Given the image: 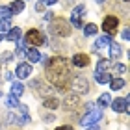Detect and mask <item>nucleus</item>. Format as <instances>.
I'll list each match as a JSON object with an SVG mask.
<instances>
[{"label": "nucleus", "instance_id": "1", "mask_svg": "<svg viewBox=\"0 0 130 130\" xmlns=\"http://www.w3.org/2000/svg\"><path fill=\"white\" fill-rule=\"evenodd\" d=\"M45 74H46V80L58 89L67 91L71 87V80H73L71 61L61 56H54L45 63Z\"/></svg>", "mask_w": 130, "mask_h": 130}, {"label": "nucleus", "instance_id": "2", "mask_svg": "<svg viewBox=\"0 0 130 130\" xmlns=\"http://www.w3.org/2000/svg\"><path fill=\"white\" fill-rule=\"evenodd\" d=\"M30 121V115H28V108L24 104H19L17 106V111H13V113L8 115V123H11V125H26V123Z\"/></svg>", "mask_w": 130, "mask_h": 130}, {"label": "nucleus", "instance_id": "3", "mask_svg": "<svg viewBox=\"0 0 130 130\" xmlns=\"http://www.w3.org/2000/svg\"><path fill=\"white\" fill-rule=\"evenodd\" d=\"M50 32L54 35H61V37H67V35L71 34V24L65 19H61V17H58V19L50 21Z\"/></svg>", "mask_w": 130, "mask_h": 130}, {"label": "nucleus", "instance_id": "4", "mask_svg": "<svg viewBox=\"0 0 130 130\" xmlns=\"http://www.w3.org/2000/svg\"><path fill=\"white\" fill-rule=\"evenodd\" d=\"M102 110L100 108H93L91 111H87V113L80 119V125L82 126H93V125H97V123L102 119Z\"/></svg>", "mask_w": 130, "mask_h": 130}, {"label": "nucleus", "instance_id": "5", "mask_svg": "<svg viewBox=\"0 0 130 130\" xmlns=\"http://www.w3.org/2000/svg\"><path fill=\"white\" fill-rule=\"evenodd\" d=\"M71 89L76 91V95H84V93L89 91V82L87 78H84L82 74H76L73 80H71Z\"/></svg>", "mask_w": 130, "mask_h": 130}, {"label": "nucleus", "instance_id": "6", "mask_svg": "<svg viewBox=\"0 0 130 130\" xmlns=\"http://www.w3.org/2000/svg\"><path fill=\"white\" fill-rule=\"evenodd\" d=\"M45 41H46V39H45V34H43V32H39V30H28L24 43L30 45L32 48H35V46H43Z\"/></svg>", "mask_w": 130, "mask_h": 130}, {"label": "nucleus", "instance_id": "7", "mask_svg": "<svg viewBox=\"0 0 130 130\" xmlns=\"http://www.w3.org/2000/svg\"><path fill=\"white\" fill-rule=\"evenodd\" d=\"M84 13H86V6L84 4L76 6V8L73 9V13H71V24H73L74 28H82V26H84V22H82Z\"/></svg>", "mask_w": 130, "mask_h": 130}, {"label": "nucleus", "instance_id": "8", "mask_svg": "<svg viewBox=\"0 0 130 130\" xmlns=\"http://www.w3.org/2000/svg\"><path fill=\"white\" fill-rule=\"evenodd\" d=\"M117 26H119V19H117V17H113V15H108V17L102 21V30L108 34L110 37L117 32Z\"/></svg>", "mask_w": 130, "mask_h": 130}, {"label": "nucleus", "instance_id": "9", "mask_svg": "<svg viewBox=\"0 0 130 130\" xmlns=\"http://www.w3.org/2000/svg\"><path fill=\"white\" fill-rule=\"evenodd\" d=\"M111 110L113 111H117V113H126L128 111V97H125V99H115V100H111Z\"/></svg>", "mask_w": 130, "mask_h": 130}, {"label": "nucleus", "instance_id": "10", "mask_svg": "<svg viewBox=\"0 0 130 130\" xmlns=\"http://www.w3.org/2000/svg\"><path fill=\"white\" fill-rule=\"evenodd\" d=\"M30 74H32V65L30 63H19V65H17V69H15V76H17V78L26 80Z\"/></svg>", "mask_w": 130, "mask_h": 130}, {"label": "nucleus", "instance_id": "11", "mask_svg": "<svg viewBox=\"0 0 130 130\" xmlns=\"http://www.w3.org/2000/svg\"><path fill=\"white\" fill-rule=\"evenodd\" d=\"M71 63L74 65V67H87L89 65V56L87 54H74L73 56V60H71Z\"/></svg>", "mask_w": 130, "mask_h": 130}, {"label": "nucleus", "instance_id": "12", "mask_svg": "<svg viewBox=\"0 0 130 130\" xmlns=\"http://www.w3.org/2000/svg\"><path fill=\"white\" fill-rule=\"evenodd\" d=\"M9 13H11V17L13 15H19L22 9H24V2H22V0H13V2H11L9 6Z\"/></svg>", "mask_w": 130, "mask_h": 130}, {"label": "nucleus", "instance_id": "13", "mask_svg": "<svg viewBox=\"0 0 130 130\" xmlns=\"http://www.w3.org/2000/svg\"><path fill=\"white\" fill-rule=\"evenodd\" d=\"M22 93H24V86L21 84V82H11V87H9V95H13L19 99Z\"/></svg>", "mask_w": 130, "mask_h": 130}, {"label": "nucleus", "instance_id": "14", "mask_svg": "<svg viewBox=\"0 0 130 130\" xmlns=\"http://www.w3.org/2000/svg\"><path fill=\"white\" fill-rule=\"evenodd\" d=\"M24 56L28 58V61H32V63L41 61V54H39V50H37V48H28V50L24 52Z\"/></svg>", "mask_w": 130, "mask_h": 130}, {"label": "nucleus", "instance_id": "15", "mask_svg": "<svg viewBox=\"0 0 130 130\" xmlns=\"http://www.w3.org/2000/svg\"><path fill=\"white\" fill-rule=\"evenodd\" d=\"M125 86H126L125 78H119V76H115V78H111V80H110V87H111V91L123 89V87H125Z\"/></svg>", "mask_w": 130, "mask_h": 130}, {"label": "nucleus", "instance_id": "16", "mask_svg": "<svg viewBox=\"0 0 130 130\" xmlns=\"http://www.w3.org/2000/svg\"><path fill=\"white\" fill-rule=\"evenodd\" d=\"M80 104V95H67L65 97V106H69V108H76V106Z\"/></svg>", "mask_w": 130, "mask_h": 130}, {"label": "nucleus", "instance_id": "17", "mask_svg": "<svg viewBox=\"0 0 130 130\" xmlns=\"http://www.w3.org/2000/svg\"><path fill=\"white\" fill-rule=\"evenodd\" d=\"M21 35H22L21 28H13V30H9L8 34H6V39H8V41H19Z\"/></svg>", "mask_w": 130, "mask_h": 130}, {"label": "nucleus", "instance_id": "18", "mask_svg": "<svg viewBox=\"0 0 130 130\" xmlns=\"http://www.w3.org/2000/svg\"><path fill=\"white\" fill-rule=\"evenodd\" d=\"M11 30V17H2L0 19V34H6Z\"/></svg>", "mask_w": 130, "mask_h": 130}, {"label": "nucleus", "instance_id": "19", "mask_svg": "<svg viewBox=\"0 0 130 130\" xmlns=\"http://www.w3.org/2000/svg\"><path fill=\"white\" fill-rule=\"evenodd\" d=\"M43 106H45V108H48V110H56L58 106H60V100H58L56 97H48V99L43 100Z\"/></svg>", "mask_w": 130, "mask_h": 130}, {"label": "nucleus", "instance_id": "20", "mask_svg": "<svg viewBox=\"0 0 130 130\" xmlns=\"http://www.w3.org/2000/svg\"><path fill=\"white\" fill-rule=\"evenodd\" d=\"M111 45V37L110 35H102V37H99L97 39V43H95V48H102V46H110Z\"/></svg>", "mask_w": 130, "mask_h": 130}, {"label": "nucleus", "instance_id": "21", "mask_svg": "<svg viewBox=\"0 0 130 130\" xmlns=\"http://www.w3.org/2000/svg\"><path fill=\"white\" fill-rule=\"evenodd\" d=\"M119 56H121V46L117 43H111L110 45V58H111V60H117Z\"/></svg>", "mask_w": 130, "mask_h": 130}, {"label": "nucleus", "instance_id": "22", "mask_svg": "<svg viewBox=\"0 0 130 130\" xmlns=\"http://www.w3.org/2000/svg\"><path fill=\"white\" fill-rule=\"evenodd\" d=\"M110 102H111L110 93H102V95L99 97V108H100V110H102V108H106V106H110Z\"/></svg>", "mask_w": 130, "mask_h": 130}, {"label": "nucleus", "instance_id": "23", "mask_svg": "<svg viewBox=\"0 0 130 130\" xmlns=\"http://www.w3.org/2000/svg\"><path fill=\"white\" fill-rule=\"evenodd\" d=\"M95 80L99 82V84H110L111 76L108 73H95Z\"/></svg>", "mask_w": 130, "mask_h": 130}, {"label": "nucleus", "instance_id": "24", "mask_svg": "<svg viewBox=\"0 0 130 130\" xmlns=\"http://www.w3.org/2000/svg\"><path fill=\"white\" fill-rule=\"evenodd\" d=\"M82 28H84V34L86 35H95L99 32V26L93 24V22H89V24H86V26H82Z\"/></svg>", "mask_w": 130, "mask_h": 130}, {"label": "nucleus", "instance_id": "25", "mask_svg": "<svg viewBox=\"0 0 130 130\" xmlns=\"http://www.w3.org/2000/svg\"><path fill=\"white\" fill-rule=\"evenodd\" d=\"M19 104H21V102H19V99H17V97H13V95H8V97H6V106H8V108H17Z\"/></svg>", "mask_w": 130, "mask_h": 130}, {"label": "nucleus", "instance_id": "26", "mask_svg": "<svg viewBox=\"0 0 130 130\" xmlns=\"http://www.w3.org/2000/svg\"><path fill=\"white\" fill-rule=\"evenodd\" d=\"M110 67V61L108 60H100L99 63H97V71L95 73H106V69Z\"/></svg>", "mask_w": 130, "mask_h": 130}, {"label": "nucleus", "instance_id": "27", "mask_svg": "<svg viewBox=\"0 0 130 130\" xmlns=\"http://www.w3.org/2000/svg\"><path fill=\"white\" fill-rule=\"evenodd\" d=\"M113 71H115V73H119V74H123V73H126V65L115 63V65H113Z\"/></svg>", "mask_w": 130, "mask_h": 130}, {"label": "nucleus", "instance_id": "28", "mask_svg": "<svg viewBox=\"0 0 130 130\" xmlns=\"http://www.w3.org/2000/svg\"><path fill=\"white\" fill-rule=\"evenodd\" d=\"M0 15H4V17H11L9 8H2V6H0Z\"/></svg>", "mask_w": 130, "mask_h": 130}, {"label": "nucleus", "instance_id": "29", "mask_svg": "<svg viewBox=\"0 0 130 130\" xmlns=\"http://www.w3.org/2000/svg\"><path fill=\"white\" fill-rule=\"evenodd\" d=\"M52 17H54V13H52V11H46L43 19H45V21H52Z\"/></svg>", "mask_w": 130, "mask_h": 130}, {"label": "nucleus", "instance_id": "30", "mask_svg": "<svg viewBox=\"0 0 130 130\" xmlns=\"http://www.w3.org/2000/svg\"><path fill=\"white\" fill-rule=\"evenodd\" d=\"M11 58H13V54L6 52V54H2V61H8V60H11Z\"/></svg>", "mask_w": 130, "mask_h": 130}, {"label": "nucleus", "instance_id": "31", "mask_svg": "<svg viewBox=\"0 0 130 130\" xmlns=\"http://www.w3.org/2000/svg\"><path fill=\"white\" fill-rule=\"evenodd\" d=\"M41 2H43L45 6H54V4L58 2V0H41Z\"/></svg>", "mask_w": 130, "mask_h": 130}, {"label": "nucleus", "instance_id": "32", "mask_svg": "<svg viewBox=\"0 0 130 130\" xmlns=\"http://www.w3.org/2000/svg\"><path fill=\"white\" fill-rule=\"evenodd\" d=\"M56 130H74L73 126H69V125H63V126H58Z\"/></svg>", "mask_w": 130, "mask_h": 130}, {"label": "nucleus", "instance_id": "33", "mask_svg": "<svg viewBox=\"0 0 130 130\" xmlns=\"http://www.w3.org/2000/svg\"><path fill=\"white\" fill-rule=\"evenodd\" d=\"M43 2H37V4H35V11H43Z\"/></svg>", "mask_w": 130, "mask_h": 130}, {"label": "nucleus", "instance_id": "34", "mask_svg": "<svg viewBox=\"0 0 130 130\" xmlns=\"http://www.w3.org/2000/svg\"><path fill=\"white\" fill-rule=\"evenodd\" d=\"M93 108H95V104H93V102H87V104H86V110H87V111H91Z\"/></svg>", "mask_w": 130, "mask_h": 130}, {"label": "nucleus", "instance_id": "35", "mask_svg": "<svg viewBox=\"0 0 130 130\" xmlns=\"http://www.w3.org/2000/svg\"><path fill=\"white\" fill-rule=\"evenodd\" d=\"M130 37V34H128V30H123V39H128Z\"/></svg>", "mask_w": 130, "mask_h": 130}, {"label": "nucleus", "instance_id": "36", "mask_svg": "<svg viewBox=\"0 0 130 130\" xmlns=\"http://www.w3.org/2000/svg\"><path fill=\"white\" fill-rule=\"evenodd\" d=\"M86 130H99V126H97V125H93V126H86Z\"/></svg>", "mask_w": 130, "mask_h": 130}, {"label": "nucleus", "instance_id": "37", "mask_svg": "<svg viewBox=\"0 0 130 130\" xmlns=\"http://www.w3.org/2000/svg\"><path fill=\"white\" fill-rule=\"evenodd\" d=\"M45 119H46V123H50V121H54V117L52 115H45Z\"/></svg>", "mask_w": 130, "mask_h": 130}, {"label": "nucleus", "instance_id": "38", "mask_svg": "<svg viewBox=\"0 0 130 130\" xmlns=\"http://www.w3.org/2000/svg\"><path fill=\"white\" fill-rule=\"evenodd\" d=\"M97 2H104V0H97Z\"/></svg>", "mask_w": 130, "mask_h": 130}, {"label": "nucleus", "instance_id": "39", "mask_svg": "<svg viewBox=\"0 0 130 130\" xmlns=\"http://www.w3.org/2000/svg\"><path fill=\"white\" fill-rule=\"evenodd\" d=\"M0 97H2V91H0Z\"/></svg>", "mask_w": 130, "mask_h": 130}, {"label": "nucleus", "instance_id": "40", "mask_svg": "<svg viewBox=\"0 0 130 130\" xmlns=\"http://www.w3.org/2000/svg\"><path fill=\"white\" fill-rule=\"evenodd\" d=\"M0 41H2V35H0Z\"/></svg>", "mask_w": 130, "mask_h": 130}, {"label": "nucleus", "instance_id": "41", "mask_svg": "<svg viewBox=\"0 0 130 130\" xmlns=\"http://www.w3.org/2000/svg\"><path fill=\"white\" fill-rule=\"evenodd\" d=\"M125 2H128V0H125Z\"/></svg>", "mask_w": 130, "mask_h": 130}]
</instances>
